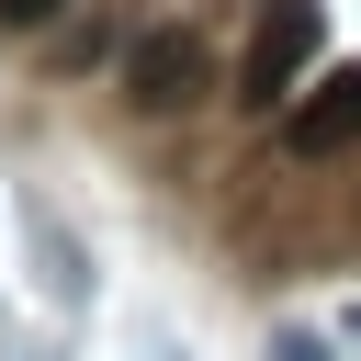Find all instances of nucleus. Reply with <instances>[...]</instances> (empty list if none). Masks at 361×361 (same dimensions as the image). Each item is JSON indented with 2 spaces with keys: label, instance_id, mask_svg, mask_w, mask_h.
<instances>
[{
  "label": "nucleus",
  "instance_id": "f257e3e1",
  "mask_svg": "<svg viewBox=\"0 0 361 361\" xmlns=\"http://www.w3.org/2000/svg\"><path fill=\"white\" fill-rule=\"evenodd\" d=\"M327 45V0H259V23H248V56H237V102L248 113H271L293 79H305V56Z\"/></svg>",
  "mask_w": 361,
  "mask_h": 361
},
{
  "label": "nucleus",
  "instance_id": "f03ea898",
  "mask_svg": "<svg viewBox=\"0 0 361 361\" xmlns=\"http://www.w3.org/2000/svg\"><path fill=\"white\" fill-rule=\"evenodd\" d=\"M203 79H214V56H203L192 23H158V34L124 45V102L135 113H180V102H203Z\"/></svg>",
  "mask_w": 361,
  "mask_h": 361
},
{
  "label": "nucleus",
  "instance_id": "7ed1b4c3",
  "mask_svg": "<svg viewBox=\"0 0 361 361\" xmlns=\"http://www.w3.org/2000/svg\"><path fill=\"white\" fill-rule=\"evenodd\" d=\"M327 147H361V68H338V79L293 113V158H327Z\"/></svg>",
  "mask_w": 361,
  "mask_h": 361
},
{
  "label": "nucleus",
  "instance_id": "20e7f679",
  "mask_svg": "<svg viewBox=\"0 0 361 361\" xmlns=\"http://www.w3.org/2000/svg\"><path fill=\"white\" fill-rule=\"evenodd\" d=\"M271 361H338V350H327V338H305V327H282V338H271Z\"/></svg>",
  "mask_w": 361,
  "mask_h": 361
},
{
  "label": "nucleus",
  "instance_id": "39448f33",
  "mask_svg": "<svg viewBox=\"0 0 361 361\" xmlns=\"http://www.w3.org/2000/svg\"><path fill=\"white\" fill-rule=\"evenodd\" d=\"M56 11H68V0H0V23H11V34H34V23H56Z\"/></svg>",
  "mask_w": 361,
  "mask_h": 361
}]
</instances>
